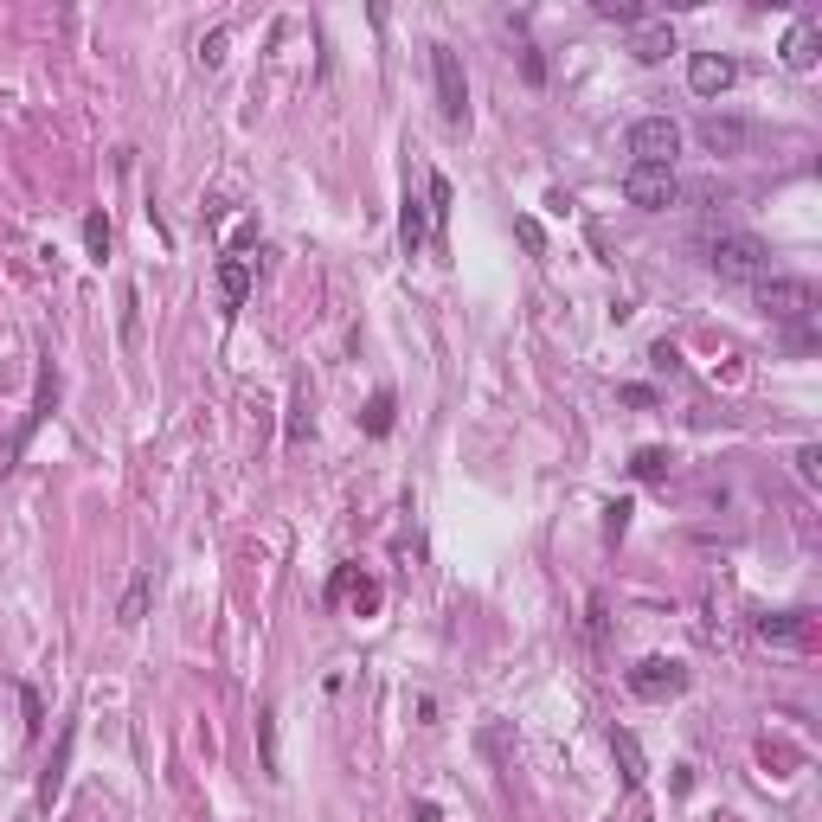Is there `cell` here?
Wrapping results in <instances>:
<instances>
[{
  "label": "cell",
  "instance_id": "1",
  "mask_svg": "<svg viewBox=\"0 0 822 822\" xmlns=\"http://www.w3.org/2000/svg\"><path fill=\"white\" fill-rule=\"evenodd\" d=\"M707 264L720 270L726 283H765L771 277V245L752 238V232H720L707 245Z\"/></svg>",
  "mask_w": 822,
  "mask_h": 822
},
{
  "label": "cell",
  "instance_id": "2",
  "mask_svg": "<svg viewBox=\"0 0 822 822\" xmlns=\"http://www.w3.org/2000/svg\"><path fill=\"white\" fill-rule=\"evenodd\" d=\"M752 302L771 315V322H810L822 309V289L810 277H778V270H771L765 283H752Z\"/></svg>",
  "mask_w": 822,
  "mask_h": 822
},
{
  "label": "cell",
  "instance_id": "3",
  "mask_svg": "<svg viewBox=\"0 0 822 822\" xmlns=\"http://www.w3.org/2000/svg\"><path fill=\"white\" fill-rule=\"evenodd\" d=\"M630 155H636V167H675L681 123H668V116H643V123H630Z\"/></svg>",
  "mask_w": 822,
  "mask_h": 822
},
{
  "label": "cell",
  "instance_id": "4",
  "mask_svg": "<svg viewBox=\"0 0 822 822\" xmlns=\"http://www.w3.org/2000/svg\"><path fill=\"white\" fill-rule=\"evenodd\" d=\"M431 78H437V110H444L450 129L469 123V84H463V65H456L450 45H431Z\"/></svg>",
  "mask_w": 822,
  "mask_h": 822
},
{
  "label": "cell",
  "instance_id": "5",
  "mask_svg": "<svg viewBox=\"0 0 822 822\" xmlns=\"http://www.w3.org/2000/svg\"><path fill=\"white\" fill-rule=\"evenodd\" d=\"M623 200H630V206H643V212L675 206V200H681L675 167H630V174H623Z\"/></svg>",
  "mask_w": 822,
  "mask_h": 822
},
{
  "label": "cell",
  "instance_id": "6",
  "mask_svg": "<svg viewBox=\"0 0 822 822\" xmlns=\"http://www.w3.org/2000/svg\"><path fill=\"white\" fill-rule=\"evenodd\" d=\"M681 688H688V668H681V662L649 656V662L630 668V694H643V700H668V694H681Z\"/></svg>",
  "mask_w": 822,
  "mask_h": 822
},
{
  "label": "cell",
  "instance_id": "7",
  "mask_svg": "<svg viewBox=\"0 0 822 822\" xmlns=\"http://www.w3.org/2000/svg\"><path fill=\"white\" fill-rule=\"evenodd\" d=\"M700 148L707 155H745V148L758 142V129L752 123H739V116H700Z\"/></svg>",
  "mask_w": 822,
  "mask_h": 822
},
{
  "label": "cell",
  "instance_id": "8",
  "mask_svg": "<svg viewBox=\"0 0 822 822\" xmlns=\"http://www.w3.org/2000/svg\"><path fill=\"white\" fill-rule=\"evenodd\" d=\"M758 636L778 649H816V617L810 611H778V617H758Z\"/></svg>",
  "mask_w": 822,
  "mask_h": 822
},
{
  "label": "cell",
  "instance_id": "9",
  "mask_svg": "<svg viewBox=\"0 0 822 822\" xmlns=\"http://www.w3.org/2000/svg\"><path fill=\"white\" fill-rule=\"evenodd\" d=\"M733 78H739V65L726 52H694L688 58V84L700 90V97H720V90H733Z\"/></svg>",
  "mask_w": 822,
  "mask_h": 822
},
{
  "label": "cell",
  "instance_id": "10",
  "mask_svg": "<svg viewBox=\"0 0 822 822\" xmlns=\"http://www.w3.org/2000/svg\"><path fill=\"white\" fill-rule=\"evenodd\" d=\"M630 52L643 58V65H662V58L675 52V33H668L662 20H643V26H630Z\"/></svg>",
  "mask_w": 822,
  "mask_h": 822
},
{
  "label": "cell",
  "instance_id": "11",
  "mask_svg": "<svg viewBox=\"0 0 822 822\" xmlns=\"http://www.w3.org/2000/svg\"><path fill=\"white\" fill-rule=\"evenodd\" d=\"M816 52H822V26L816 20H797V26H790V39H784V65L790 71H810Z\"/></svg>",
  "mask_w": 822,
  "mask_h": 822
},
{
  "label": "cell",
  "instance_id": "12",
  "mask_svg": "<svg viewBox=\"0 0 822 822\" xmlns=\"http://www.w3.org/2000/svg\"><path fill=\"white\" fill-rule=\"evenodd\" d=\"M219 289H225V309H245V296H251V264L225 257V264H219Z\"/></svg>",
  "mask_w": 822,
  "mask_h": 822
},
{
  "label": "cell",
  "instance_id": "13",
  "mask_svg": "<svg viewBox=\"0 0 822 822\" xmlns=\"http://www.w3.org/2000/svg\"><path fill=\"white\" fill-rule=\"evenodd\" d=\"M611 752L623 765V784H643V745H636L630 733H611Z\"/></svg>",
  "mask_w": 822,
  "mask_h": 822
},
{
  "label": "cell",
  "instance_id": "14",
  "mask_svg": "<svg viewBox=\"0 0 822 822\" xmlns=\"http://www.w3.org/2000/svg\"><path fill=\"white\" fill-rule=\"evenodd\" d=\"M71 745H78V733H71V726H65V739H58V752H52V771H45V784H39V797H45V803H52V797H58V784H65Z\"/></svg>",
  "mask_w": 822,
  "mask_h": 822
},
{
  "label": "cell",
  "instance_id": "15",
  "mask_svg": "<svg viewBox=\"0 0 822 822\" xmlns=\"http://www.w3.org/2000/svg\"><path fill=\"white\" fill-rule=\"evenodd\" d=\"M598 13L617 20V26H643L649 20V7H636V0H598Z\"/></svg>",
  "mask_w": 822,
  "mask_h": 822
},
{
  "label": "cell",
  "instance_id": "16",
  "mask_svg": "<svg viewBox=\"0 0 822 822\" xmlns=\"http://www.w3.org/2000/svg\"><path fill=\"white\" fill-rule=\"evenodd\" d=\"M257 739H264V771H270V778H277V713H257Z\"/></svg>",
  "mask_w": 822,
  "mask_h": 822
},
{
  "label": "cell",
  "instance_id": "17",
  "mask_svg": "<svg viewBox=\"0 0 822 822\" xmlns=\"http://www.w3.org/2000/svg\"><path fill=\"white\" fill-rule=\"evenodd\" d=\"M630 469H636L643 482H662V476H668V450H636V463H630Z\"/></svg>",
  "mask_w": 822,
  "mask_h": 822
},
{
  "label": "cell",
  "instance_id": "18",
  "mask_svg": "<svg viewBox=\"0 0 822 822\" xmlns=\"http://www.w3.org/2000/svg\"><path fill=\"white\" fill-rule=\"evenodd\" d=\"M399 232H405V251H418V245H424V206H418V200H405Z\"/></svg>",
  "mask_w": 822,
  "mask_h": 822
},
{
  "label": "cell",
  "instance_id": "19",
  "mask_svg": "<svg viewBox=\"0 0 822 822\" xmlns=\"http://www.w3.org/2000/svg\"><path fill=\"white\" fill-rule=\"evenodd\" d=\"M84 245H90V257L110 251V219H103V212H90V219H84Z\"/></svg>",
  "mask_w": 822,
  "mask_h": 822
},
{
  "label": "cell",
  "instance_id": "20",
  "mask_svg": "<svg viewBox=\"0 0 822 822\" xmlns=\"http://www.w3.org/2000/svg\"><path fill=\"white\" fill-rule=\"evenodd\" d=\"M367 431H373V437H386V431H392V392H379V399L367 405Z\"/></svg>",
  "mask_w": 822,
  "mask_h": 822
},
{
  "label": "cell",
  "instance_id": "21",
  "mask_svg": "<svg viewBox=\"0 0 822 822\" xmlns=\"http://www.w3.org/2000/svg\"><path fill=\"white\" fill-rule=\"evenodd\" d=\"M797 476L810 482V489L822 482V444H803V450H797Z\"/></svg>",
  "mask_w": 822,
  "mask_h": 822
},
{
  "label": "cell",
  "instance_id": "22",
  "mask_svg": "<svg viewBox=\"0 0 822 822\" xmlns=\"http://www.w3.org/2000/svg\"><path fill=\"white\" fill-rule=\"evenodd\" d=\"M142 611H148V578H135L129 598H123V623H142Z\"/></svg>",
  "mask_w": 822,
  "mask_h": 822
},
{
  "label": "cell",
  "instance_id": "23",
  "mask_svg": "<svg viewBox=\"0 0 822 822\" xmlns=\"http://www.w3.org/2000/svg\"><path fill=\"white\" fill-rule=\"evenodd\" d=\"M200 58H206V65H219V58H225V33H212V39L200 45Z\"/></svg>",
  "mask_w": 822,
  "mask_h": 822
}]
</instances>
